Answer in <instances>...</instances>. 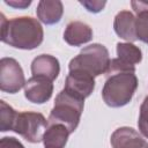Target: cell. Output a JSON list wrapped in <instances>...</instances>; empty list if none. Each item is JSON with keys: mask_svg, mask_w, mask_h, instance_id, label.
<instances>
[{"mask_svg": "<svg viewBox=\"0 0 148 148\" xmlns=\"http://www.w3.org/2000/svg\"><path fill=\"white\" fill-rule=\"evenodd\" d=\"M0 36L3 43L22 50H32L42 44L44 32L36 18L21 16L7 20L3 14H0Z\"/></svg>", "mask_w": 148, "mask_h": 148, "instance_id": "obj_1", "label": "cell"}, {"mask_svg": "<svg viewBox=\"0 0 148 148\" xmlns=\"http://www.w3.org/2000/svg\"><path fill=\"white\" fill-rule=\"evenodd\" d=\"M84 99L62 89L54 101V106L51 110L47 124H61L69 133H73L79 123L83 111Z\"/></svg>", "mask_w": 148, "mask_h": 148, "instance_id": "obj_2", "label": "cell"}, {"mask_svg": "<svg viewBox=\"0 0 148 148\" xmlns=\"http://www.w3.org/2000/svg\"><path fill=\"white\" fill-rule=\"evenodd\" d=\"M138 88V79L131 72H117L108 75L102 90V97L106 105L120 108L131 102Z\"/></svg>", "mask_w": 148, "mask_h": 148, "instance_id": "obj_3", "label": "cell"}, {"mask_svg": "<svg viewBox=\"0 0 148 148\" xmlns=\"http://www.w3.org/2000/svg\"><path fill=\"white\" fill-rule=\"evenodd\" d=\"M108 49L102 44H91L83 47L68 65L69 71H82L91 76L106 74L110 66Z\"/></svg>", "mask_w": 148, "mask_h": 148, "instance_id": "obj_4", "label": "cell"}, {"mask_svg": "<svg viewBox=\"0 0 148 148\" xmlns=\"http://www.w3.org/2000/svg\"><path fill=\"white\" fill-rule=\"evenodd\" d=\"M47 125L49 124L45 117L39 112H17L13 131L18 133L27 141L31 143H38L43 141Z\"/></svg>", "mask_w": 148, "mask_h": 148, "instance_id": "obj_5", "label": "cell"}, {"mask_svg": "<svg viewBox=\"0 0 148 148\" xmlns=\"http://www.w3.org/2000/svg\"><path fill=\"white\" fill-rule=\"evenodd\" d=\"M24 84V74L20 64L13 58H2L0 60V89L15 94Z\"/></svg>", "mask_w": 148, "mask_h": 148, "instance_id": "obj_6", "label": "cell"}, {"mask_svg": "<svg viewBox=\"0 0 148 148\" xmlns=\"http://www.w3.org/2000/svg\"><path fill=\"white\" fill-rule=\"evenodd\" d=\"M53 92L52 81L43 76H32L24 84V96L28 101L42 104L49 101Z\"/></svg>", "mask_w": 148, "mask_h": 148, "instance_id": "obj_7", "label": "cell"}, {"mask_svg": "<svg viewBox=\"0 0 148 148\" xmlns=\"http://www.w3.org/2000/svg\"><path fill=\"white\" fill-rule=\"evenodd\" d=\"M94 88H95L94 76L82 71H69V74L67 75L65 81L64 89L84 99L86 97L90 96Z\"/></svg>", "mask_w": 148, "mask_h": 148, "instance_id": "obj_8", "label": "cell"}, {"mask_svg": "<svg viewBox=\"0 0 148 148\" xmlns=\"http://www.w3.org/2000/svg\"><path fill=\"white\" fill-rule=\"evenodd\" d=\"M111 145L113 148H145L147 142L135 130L131 127H120L112 133Z\"/></svg>", "mask_w": 148, "mask_h": 148, "instance_id": "obj_9", "label": "cell"}, {"mask_svg": "<svg viewBox=\"0 0 148 148\" xmlns=\"http://www.w3.org/2000/svg\"><path fill=\"white\" fill-rule=\"evenodd\" d=\"M59 72L60 66L58 59L50 54H40L31 62L32 76H43L53 81L59 75Z\"/></svg>", "mask_w": 148, "mask_h": 148, "instance_id": "obj_10", "label": "cell"}, {"mask_svg": "<svg viewBox=\"0 0 148 148\" xmlns=\"http://www.w3.org/2000/svg\"><path fill=\"white\" fill-rule=\"evenodd\" d=\"M92 38V30L91 28L80 21H73L67 24L65 32H64V39L67 44L72 46H80L84 43H88Z\"/></svg>", "mask_w": 148, "mask_h": 148, "instance_id": "obj_11", "label": "cell"}, {"mask_svg": "<svg viewBox=\"0 0 148 148\" xmlns=\"http://www.w3.org/2000/svg\"><path fill=\"white\" fill-rule=\"evenodd\" d=\"M116 34L127 42H134L138 39L135 31V17L128 10L119 12L113 22Z\"/></svg>", "mask_w": 148, "mask_h": 148, "instance_id": "obj_12", "label": "cell"}, {"mask_svg": "<svg viewBox=\"0 0 148 148\" xmlns=\"http://www.w3.org/2000/svg\"><path fill=\"white\" fill-rule=\"evenodd\" d=\"M37 16L45 24H54L58 23L62 16L64 8L61 1H50L42 0L37 6Z\"/></svg>", "mask_w": 148, "mask_h": 148, "instance_id": "obj_13", "label": "cell"}, {"mask_svg": "<svg viewBox=\"0 0 148 148\" xmlns=\"http://www.w3.org/2000/svg\"><path fill=\"white\" fill-rule=\"evenodd\" d=\"M69 131L61 124H50L44 133L43 142L45 148H64L67 143Z\"/></svg>", "mask_w": 148, "mask_h": 148, "instance_id": "obj_14", "label": "cell"}, {"mask_svg": "<svg viewBox=\"0 0 148 148\" xmlns=\"http://www.w3.org/2000/svg\"><path fill=\"white\" fill-rule=\"evenodd\" d=\"M131 5L138 15L135 17L136 37L148 44V1H132Z\"/></svg>", "mask_w": 148, "mask_h": 148, "instance_id": "obj_15", "label": "cell"}, {"mask_svg": "<svg viewBox=\"0 0 148 148\" xmlns=\"http://www.w3.org/2000/svg\"><path fill=\"white\" fill-rule=\"evenodd\" d=\"M117 54H118V59H120L125 64L133 66H135V64H139L142 59L141 50L131 43H118Z\"/></svg>", "mask_w": 148, "mask_h": 148, "instance_id": "obj_16", "label": "cell"}, {"mask_svg": "<svg viewBox=\"0 0 148 148\" xmlns=\"http://www.w3.org/2000/svg\"><path fill=\"white\" fill-rule=\"evenodd\" d=\"M17 112L5 101H0V128L2 132L13 131Z\"/></svg>", "mask_w": 148, "mask_h": 148, "instance_id": "obj_17", "label": "cell"}, {"mask_svg": "<svg viewBox=\"0 0 148 148\" xmlns=\"http://www.w3.org/2000/svg\"><path fill=\"white\" fill-rule=\"evenodd\" d=\"M138 125L141 134L148 138V96L143 99L140 106V116H139Z\"/></svg>", "mask_w": 148, "mask_h": 148, "instance_id": "obj_18", "label": "cell"}, {"mask_svg": "<svg viewBox=\"0 0 148 148\" xmlns=\"http://www.w3.org/2000/svg\"><path fill=\"white\" fill-rule=\"evenodd\" d=\"M80 3L84 6L87 10L92 12V13H98L104 8L106 2L105 1H80Z\"/></svg>", "mask_w": 148, "mask_h": 148, "instance_id": "obj_19", "label": "cell"}, {"mask_svg": "<svg viewBox=\"0 0 148 148\" xmlns=\"http://www.w3.org/2000/svg\"><path fill=\"white\" fill-rule=\"evenodd\" d=\"M0 148H24V146L15 138L5 136L0 140Z\"/></svg>", "mask_w": 148, "mask_h": 148, "instance_id": "obj_20", "label": "cell"}, {"mask_svg": "<svg viewBox=\"0 0 148 148\" xmlns=\"http://www.w3.org/2000/svg\"><path fill=\"white\" fill-rule=\"evenodd\" d=\"M7 5H9V6H13V7H18V8H25V7H28L30 3H31V1H5Z\"/></svg>", "mask_w": 148, "mask_h": 148, "instance_id": "obj_21", "label": "cell"}, {"mask_svg": "<svg viewBox=\"0 0 148 148\" xmlns=\"http://www.w3.org/2000/svg\"><path fill=\"white\" fill-rule=\"evenodd\" d=\"M145 148H148V143H147V145H146V147H145Z\"/></svg>", "mask_w": 148, "mask_h": 148, "instance_id": "obj_22", "label": "cell"}]
</instances>
